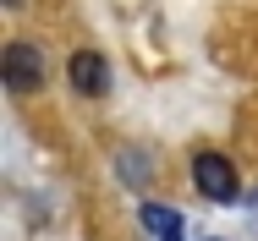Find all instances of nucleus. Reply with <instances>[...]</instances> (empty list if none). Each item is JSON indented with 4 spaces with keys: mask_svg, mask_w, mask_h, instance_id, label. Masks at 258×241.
Listing matches in <instances>:
<instances>
[{
    "mask_svg": "<svg viewBox=\"0 0 258 241\" xmlns=\"http://www.w3.org/2000/svg\"><path fill=\"white\" fill-rule=\"evenodd\" d=\"M192 187H198L209 203H236V197H242V176H236V165H231L225 153L204 148V153H192Z\"/></svg>",
    "mask_w": 258,
    "mask_h": 241,
    "instance_id": "obj_1",
    "label": "nucleus"
},
{
    "mask_svg": "<svg viewBox=\"0 0 258 241\" xmlns=\"http://www.w3.org/2000/svg\"><path fill=\"white\" fill-rule=\"evenodd\" d=\"M0 71H6V88L11 94H33L44 83V55L17 39V44H6V55H0Z\"/></svg>",
    "mask_w": 258,
    "mask_h": 241,
    "instance_id": "obj_2",
    "label": "nucleus"
},
{
    "mask_svg": "<svg viewBox=\"0 0 258 241\" xmlns=\"http://www.w3.org/2000/svg\"><path fill=\"white\" fill-rule=\"evenodd\" d=\"M72 88L88 99L110 94V66H104V55H94V49H77L72 55Z\"/></svg>",
    "mask_w": 258,
    "mask_h": 241,
    "instance_id": "obj_3",
    "label": "nucleus"
},
{
    "mask_svg": "<svg viewBox=\"0 0 258 241\" xmlns=\"http://www.w3.org/2000/svg\"><path fill=\"white\" fill-rule=\"evenodd\" d=\"M138 219H143V230H154L159 241H181V214H176V208H165V203H143V208H138Z\"/></svg>",
    "mask_w": 258,
    "mask_h": 241,
    "instance_id": "obj_4",
    "label": "nucleus"
}]
</instances>
